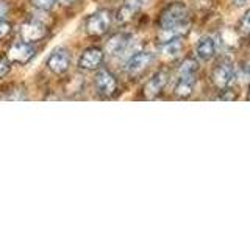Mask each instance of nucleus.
I'll use <instances>...</instances> for the list:
<instances>
[{
  "mask_svg": "<svg viewBox=\"0 0 250 234\" xmlns=\"http://www.w3.org/2000/svg\"><path fill=\"white\" fill-rule=\"evenodd\" d=\"M111 25V16L108 11H97L86 20V30L89 35L100 36L106 33V30Z\"/></svg>",
  "mask_w": 250,
  "mask_h": 234,
  "instance_id": "1",
  "label": "nucleus"
},
{
  "mask_svg": "<svg viewBox=\"0 0 250 234\" xmlns=\"http://www.w3.org/2000/svg\"><path fill=\"white\" fill-rule=\"evenodd\" d=\"M234 78H236V72H234V67L230 62H222L213 70V83L219 89H225L231 86Z\"/></svg>",
  "mask_w": 250,
  "mask_h": 234,
  "instance_id": "2",
  "label": "nucleus"
},
{
  "mask_svg": "<svg viewBox=\"0 0 250 234\" xmlns=\"http://www.w3.org/2000/svg\"><path fill=\"white\" fill-rule=\"evenodd\" d=\"M47 66L53 74H64L70 66V53L66 49H57L47 59Z\"/></svg>",
  "mask_w": 250,
  "mask_h": 234,
  "instance_id": "3",
  "label": "nucleus"
},
{
  "mask_svg": "<svg viewBox=\"0 0 250 234\" xmlns=\"http://www.w3.org/2000/svg\"><path fill=\"white\" fill-rule=\"evenodd\" d=\"M96 88L100 96L111 97L117 89V81L111 72L108 70H99L96 75Z\"/></svg>",
  "mask_w": 250,
  "mask_h": 234,
  "instance_id": "4",
  "label": "nucleus"
},
{
  "mask_svg": "<svg viewBox=\"0 0 250 234\" xmlns=\"http://www.w3.org/2000/svg\"><path fill=\"white\" fill-rule=\"evenodd\" d=\"M153 57L152 53L148 52H138L135 55H131L128 58L127 64H125V70L130 74V75H136V74H141L144 69L148 67V64L152 62Z\"/></svg>",
  "mask_w": 250,
  "mask_h": 234,
  "instance_id": "5",
  "label": "nucleus"
},
{
  "mask_svg": "<svg viewBox=\"0 0 250 234\" xmlns=\"http://www.w3.org/2000/svg\"><path fill=\"white\" fill-rule=\"evenodd\" d=\"M102 61H104V52L97 47H91L82 53L80 59H78V67L83 70H94L102 64Z\"/></svg>",
  "mask_w": 250,
  "mask_h": 234,
  "instance_id": "6",
  "label": "nucleus"
},
{
  "mask_svg": "<svg viewBox=\"0 0 250 234\" xmlns=\"http://www.w3.org/2000/svg\"><path fill=\"white\" fill-rule=\"evenodd\" d=\"M216 50H217L216 39L211 35L202 36L199 39L197 45H195V57H197L200 61H209L216 55Z\"/></svg>",
  "mask_w": 250,
  "mask_h": 234,
  "instance_id": "7",
  "label": "nucleus"
},
{
  "mask_svg": "<svg viewBox=\"0 0 250 234\" xmlns=\"http://www.w3.org/2000/svg\"><path fill=\"white\" fill-rule=\"evenodd\" d=\"M166 83H167V72L166 70H160V72L153 74V77L144 86V96L147 98H155L164 89Z\"/></svg>",
  "mask_w": 250,
  "mask_h": 234,
  "instance_id": "8",
  "label": "nucleus"
},
{
  "mask_svg": "<svg viewBox=\"0 0 250 234\" xmlns=\"http://www.w3.org/2000/svg\"><path fill=\"white\" fill-rule=\"evenodd\" d=\"M35 57V47L30 45V42H19L14 44L8 50V58L14 62H27Z\"/></svg>",
  "mask_w": 250,
  "mask_h": 234,
  "instance_id": "9",
  "label": "nucleus"
},
{
  "mask_svg": "<svg viewBox=\"0 0 250 234\" xmlns=\"http://www.w3.org/2000/svg\"><path fill=\"white\" fill-rule=\"evenodd\" d=\"M47 35V28L39 22H28L23 23L21 28V36L25 42H35L42 39Z\"/></svg>",
  "mask_w": 250,
  "mask_h": 234,
  "instance_id": "10",
  "label": "nucleus"
},
{
  "mask_svg": "<svg viewBox=\"0 0 250 234\" xmlns=\"http://www.w3.org/2000/svg\"><path fill=\"white\" fill-rule=\"evenodd\" d=\"M144 5V0H125L122 3V6L117 10V14H116V19L117 22H128L130 19H133V16H135L141 8Z\"/></svg>",
  "mask_w": 250,
  "mask_h": 234,
  "instance_id": "11",
  "label": "nucleus"
},
{
  "mask_svg": "<svg viewBox=\"0 0 250 234\" xmlns=\"http://www.w3.org/2000/svg\"><path fill=\"white\" fill-rule=\"evenodd\" d=\"M195 88V74L191 75H178V80L175 84V96L178 97H188L191 96Z\"/></svg>",
  "mask_w": 250,
  "mask_h": 234,
  "instance_id": "12",
  "label": "nucleus"
},
{
  "mask_svg": "<svg viewBox=\"0 0 250 234\" xmlns=\"http://www.w3.org/2000/svg\"><path fill=\"white\" fill-rule=\"evenodd\" d=\"M130 44V38L127 35H116L108 41L106 44V52L109 55H121L127 50V47Z\"/></svg>",
  "mask_w": 250,
  "mask_h": 234,
  "instance_id": "13",
  "label": "nucleus"
},
{
  "mask_svg": "<svg viewBox=\"0 0 250 234\" xmlns=\"http://www.w3.org/2000/svg\"><path fill=\"white\" fill-rule=\"evenodd\" d=\"M182 49H183V45L182 42L178 41V39H170V41H167L166 44L163 45V57L164 58H167V59H174L177 57H180V53H182Z\"/></svg>",
  "mask_w": 250,
  "mask_h": 234,
  "instance_id": "14",
  "label": "nucleus"
},
{
  "mask_svg": "<svg viewBox=\"0 0 250 234\" xmlns=\"http://www.w3.org/2000/svg\"><path fill=\"white\" fill-rule=\"evenodd\" d=\"M195 70H197V62L192 59H188L183 62L182 67H180L178 75H191V74H195Z\"/></svg>",
  "mask_w": 250,
  "mask_h": 234,
  "instance_id": "15",
  "label": "nucleus"
},
{
  "mask_svg": "<svg viewBox=\"0 0 250 234\" xmlns=\"http://www.w3.org/2000/svg\"><path fill=\"white\" fill-rule=\"evenodd\" d=\"M57 2L58 0H33V5L39 10H50Z\"/></svg>",
  "mask_w": 250,
  "mask_h": 234,
  "instance_id": "16",
  "label": "nucleus"
},
{
  "mask_svg": "<svg viewBox=\"0 0 250 234\" xmlns=\"http://www.w3.org/2000/svg\"><path fill=\"white\" fill-rule=\"evenodd\" d=\"M10 30H11V25L8 22H0V41H2V39L10 33Z\"/></svg>",
  "mask_w": 250,
  "mask_h": 234,
  "instance_id": "17",
  "label": "nucleus"
},
{
  "mask_svg": "<svg viewBox=\"0 0 250 234\" xmlns=\"http://www.w3.org/2000/svg\"><path fill=\"white\" fill-rule=\"evenodd\" d=\"M8 72H10V64H8V61L0 59V78H3Z\"/></svg>",
  "mask_w": 250,
  "mask_h": 234,
  "instance_id": "18",
  "label": "nucleus"
},
{
  "mask_svg": "<svg viewBox=\"0 0 250 234\" xmlns=\"http://www.w3.org/2000/svg\"><path fill=\"white\" fill-rule=\"evenodd\" d=\"M242 27L250 30V11L244 16V19H242Z\"/></svg>",
  "mask_w": 250,
  "mask_h": 234,
  "instance_id": "19",
  "label": "nucleus"
},
{
  "mask_svg": "<svg viewBox=\"0 0 250 234\" xmlns=\"http://www.w3.org/2000/svg\"><path fill=\"white\" fill-rule=\"evenodd\" d=\"M231 2L236 5V6H246L250 2V0H231Z\"/></svg>",
  "mask_w": 250,
  "mask_h": 234,
  "instance_id": "20",
  "label": "nucleus"
}]
</instances>
